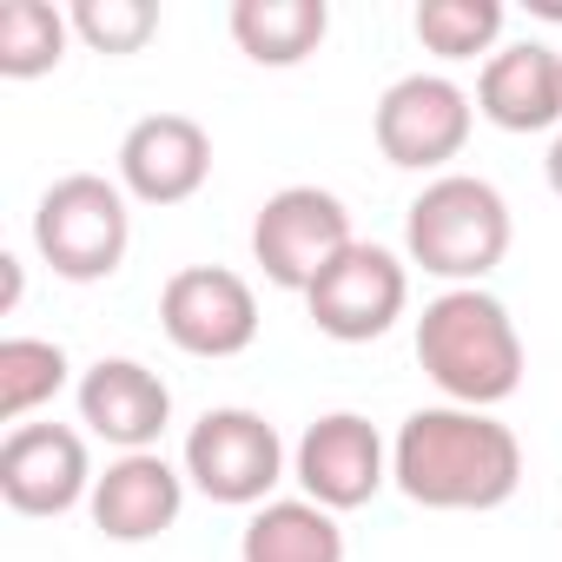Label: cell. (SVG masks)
Wrapping results in <instances>:
<instances>
[{"label": "cell", "mask_w": 562, "mask_h": 562, "mask_svg": "<svg viewBox=\"0 0 562 562\" xmlns=\"http://www.w3.org/2000/svg\"><path fill=\"white\" fill-rule=\"evenodd\" d=\"M391 483L417 509H503L522 483V443L496 411L430 404L397 424Z\"/></svg>", "instance_id": "1"}, {"label": "cell", "mask_w": 562, "mask_h": 562, "mask_svg": "<svg viewBox=\"0 0 562 562\" xmlns=\"http://www.w3.org/2000/svg\"><path fill=\"white\" fill-rule=\"evenodd\" d=\"M417 364L443 391V404L496 411L522 384V331L483 285H450L417 318Z\"/></svg>", "instance_id": "2"}, {"label": "cell", "mask_w": 562, "mask_h": 562, "mask_svg": "<svg viewBox=\"0 0 562 562\" xmlns=\"http://www.w3.org/2000/svg\"><path fill=\"white\" fill-rule=\"evenodd\" d=\"M509 199L476 172L430 179L404 212V258L443 285H483L509 258Z\"/></svg>", "instance_id": "3"}, {"label": "cell", "mask_w": 562, "mask_h": 562, "mask_svg": "<svg viewBox=\"0 0 562 562\" xmlns=\"http://www.w3.org/2000/svg\"><path fill=\"white\" fill-rule=\"evenodd\" d=\"M133 245V212H126V186L100 179V172H67L41 192L34 205V251L54 265V278L67 285H100L126 265Z\"/></svg>", "instance_id": "4"}, {"label": "cell", "mask_w": 562, "mask_h": 562, "mask_svg": "<svg viewBox=\"0 0 562 562\" xmlns=\"http://www.w3.org/2000/svg\"><path fill=\"white\" fill-rule=\"evenodd\" d=\"M179 470H186V483L205 503L265 509L271 490L285 483V437H278L258 411H245V404H218V411H205L186 430Z\"/></svg>", "instance_id": "5"}, {"label": "cell", "mask_w": 562, "mask_h": 562, "mask_svg": "<svg viewBox=\"0 0 562 562\" xmlns=\"http://www.w3.org/2000/svg\"><path fill=\"white\" fill-rule=\"evenodd\" d=\"M351 245H358L351 212L325 186H285V192H271L258 205V218H251V265L271 278L278 292H299V299Z\"/></svg>", "instance_id": "6"}, {"label": "cell", "mask_w": 562, "mask_h": 562, "mask_svg": "<svg viewBox=\"0 0 562 562\" xmlns=\"http://www.w3.org/2000/svg\"><path fill=\"white\" fill-rule=\"evenodd\" d=\"M470 126H476V100L443 80V74H404L384 87L378 113H371V133H378V153L404 172H437L470 146Z\"/></svg>", "instance_id": "7"}, {"label": "cell", "mask_w": 562, "mask_h": 562, "mask_svg": "<svg viewBox=\"0 0 562 562\" xmlns=\"http://www.w3.org/2000/svg\"><path fill=\"white\" fill-rule=\"evenodd\" d=\"M404 305H411V265H404L397 251H384V245H364V238L305 292L312 325H318L325 338H338V345H371V338H384V331L404 318Z\"/></svg>", "instance_id": "8"}, {"label": "cell", "mask_w": 562, "mask_h": 562, "mask_svg": "<svg viewBox=\"0 0 562 562\" xmlns=\"http://www.w3.org/2000/svg\"><path fill=\"white\" fill-rule=\"evenodd\" d=\"M159 331L186 358H238L258 338V299L225 265H186L159 292Z\"/></svg>", "instance_id": "9"}, {"label": "cell", "mask_w": 562, "mask_h": 562, "mask_svg": "<svg viewBox=\"0 0 562 562\" xmlns=\"http://www.w3.org/2000/svg\"><path fill=\"white\" fill-rule=\"evenodd\" d=\"M292 476H299V490H305L318 509L345 516V509H364V503L391 483V443L378 437L371 417L331 411V417L305 424V437H299V450H292Z\"/></svg>", "instance_id": "10"}, {"label": "cell", "mask_w": 562, "mask_h": 562, "mask_svg": "<svg viewBox=\"0 0 562 562\" xmlns=\"http://www.w3.org/2000/svg\"><path fill=\"white\" fill-rule=\"evenodd\" d=\"M93 457L74 424H14L0 443V496L21 516H67L93 496Z\"/></svg>", "instance_id": "11"}, {"label": "cell", "mask_w": 562, "mask_h": 562, "mask_svg": "<svg viewBox=\"0 0 562 562\" xmlns=\"http://www.w3.org/2000/svg\"><path fill=\"white\" fill-rule=\"evenodd\" d=\"M74 404H80V424L100 443H113L120 457L153 450L166 437V424H172V391L139 358H100V364H87L80 384H74Z\"/></svg>", "instance_id": "12"}, {"label": "cell", "mask_w": 562, "mask_h": 562, "mask_svg": "<svg viewBox=\"0 0 562 562\" xmlns=\"http://www.w3.org/2000/svg\"><path fill=\"white\" fill-rule=\"evenodd\" d=\"M212 179V133L186 113H146L120 139V186L139 205H186Z\"/></svg>", "instance_id": "13"}, {"label": "cell", "mask_w": 562, "mask_h": 562, "mask_svg": "<svg viewBox=\"0 0 562 562\" xmlns=\"http://www.w3.org/2000/svg\"><path fill=\"white\" fill-rule=\"evenodd\" d=\"M93 509V529L106 542H153L179 522L186 509V470H172L159 450H133V457H113L87 496Z\"/></svg>", "instance_id": "14"}, {"label": "cell", "mask_w": 562, "mask_h": 562, "mask_svg": "<svg viewBox=\"0 0 562 562\" xmlns=\"http://www.w3.org/2000/svg\"><path fill=\"white\" fill-rule=\"evenodd\" d=\"M476 113L503 133H562V47L509 41L476 74Z\"/></svg>", "instance_id": "15"}, {"label": "cell", "mask_w": 562, "mask_h": 562, "mask_svg": "<svg viewBox=\"0 0 562 562\" xmlns=\"http://www.w3.org/2000/svg\"><path fill=\"white\" fill-rule=\"evenodd\" d=\"M238 562H345V529L312 496H271L238 536Z\"/></svg>", "instance_id": "16"}, {"label": "cell", "mask_w": 562, "mask_h": 562, "mask_svg": "<svg viewBox=\"0 0 562 562\" xmlns=\"http://www.w3.org/2000/svg\"><path fill=\"white\" fill-rule=\"evenodd\" d=\"M331 8L325 0H238L232 8V41L258 67H299L325 47Z\"/></svg>", "instance_id": "17"}, {"label": "cell", "mask_w": 562, "mask_h": 562, "mask_svg": "<svg viewBox=\"0 0 562 562\" xmlns=\"http://www.w3.org/2000/svg\"><path fill=\"white\" fill-rule=\"evenodd\" d=\"M74 21L54 0H8L0 8V80H41L67 60Z\"/></svg>", "instance_id": "18"}, {"label": "cell", "mask_w": 562, "mask_h": 562, "mask_svg": "<svg viewBox=\"0 0 562 562\" xmlns=\"http://www.w3.org/2000/svg\"><path fill=\"white\" fill-rule=\"evenodd\" d=\"M67 391V351L54 338H0V424H27Z\"/></svg>", "instance_id": "19"}, {"label": "cell", "mask_w": 562, "mask_h": 562, "mask_svg": "<svg viewBox=\"0 0 562 562\" xmlns=\"http://www.w3.org/2000/svg\"><path fill=\"white\" fill-rule=\"evenodd\" d=\"M411 27L437 60H476L503 41V0H424Z\"/></svg>", "instance_id": "20"}, {"label": "cell", "mask_w": 562, "mask_h": 562, "mask_svg": "<svg viewBox=\"0 0 562 562\" xmlns=\"http://www.w3.org/2000/svg\"><path fill=\"white\" fill-rule=\"evenodd\" d=\"M74 41H87L93 54H139L159 34V8L153 0H74Z\"/></svg>", "instance_id": "21"}, {"label": "cell", "mask_w": 562, "mask_h": 562, "mask_svg": "<svg viewBox=\"0 0 562 562\" xmlns=\"http://www.w3.org/2000/svg\"><path fill=\"white\" fill-rule=\"evenodd\" d=\"M542 172H549V192L562 199V133L549 139V159H542Z\"/></svg>", "instance_id": "22"}]
</instances>
